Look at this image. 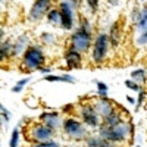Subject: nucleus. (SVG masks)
Here are the masks:
<instances>
[{
  "label": "nucleus",
  "mask_w": 147,
  "mask_h": 147,
  "mask_svg": "<svg viewBox=\"0 0 147 147\" xmlns=\"http://www.w3.org/2000/svg\"><path fill=\"white\" fill-rule=\"evenodd\" d=\"M46 65V55L38 46H30L21 59V68L25 72L41 71Z\"/></svg>",
  "instance_id": "nucleus-1"
},
{
  "label": "nucleus",
  "mask_w": 147,
  "mask_h": 147,
  "mask_svg": "<svg viewBox=\"0 0 147 147\" xmlns=\"http://www.w3.org/2000/svg\"><path fill=\"white\" fill-rule=\"evenodd\" d=\"M99 136L112 144L124 143L129 136V122L122 121L121 124L113 125V127H107V125L102 124L99 127Z\"/></svg>",
  "instance_id": "nucleus-2"
},
{
  "label": "nucleus",
  "mask_w": 147,
  "mask_h": 147,
  "mask_svg": "<svg viewBox=\"0 0 147 147\" xmlns=\"http://www.w3.org/2000/svg\"><path fill=\"white\" fill-rule=\"evenodd\" d=\"M110 38H109V34L106 32H99L94 38L93 43V49H91V60L94 63H103L107 53H109V49H110Z\"/></svg>",
  "instance_id": "nucleus-3"
},
{
  "label": "nucleus",
  "mask_w": 147,
  "mask_h": 147,
  "mask_svg": "<svg viewBox=\"0 0 147 147\" xmlns=\"http://www.w3.org/2000/svg\"><path fill=\"white\" fill-rule=\"evenodd\" d=\"M93 46V37L90 31H85L78 28L77 31H74L71 38H69V47L77 50L80 53H87L90 50V47Z\"/></svg>",
  "instance_id": "nucleus-4"
},
{
  "label": "nucleus",
  "mask_w": 147,
  "mask_h": 147,
  "mask_svg": "<svg viewBox=\"0 0 147 147\" xmlns=\"http://www.w3.org/2000/svg\"><path fill=\"white\" fill-rule=\"evenodd\" d=\"M63 132L66 134L68 137L74 138V140H85L88 137V132H87V128H85L84 122L75 119V118H66L63 121V127H62Z\"/></svg>",
  "instance_id": "nucleus-5"
},
{
  "label": "nucleus",
  "mask_w": 147,
  "mask_h": 147,
  "mask_svg": "<svg viewBox=\"0 0 147 147\" xmlns=\"http://www.w3.org/2000/svg\"><path fill=\"white\" fill-rule=\"evenodd\" d=\"M78 113H80V118L84 122V125H87L90 128H99L102 125V121H100L102 118H100L99 112L96 110L94 105H91V103L81 105Z\"/></svg>",
  "instance_id": "nucleus-6"
},
{
  "label": "nucleus",
  "mask_w": 147,
  "mask_h": 147,
  "mask_svg": "<svg viewBox=\"0 0 147 147\" xmlns=\"http://www.w3.org/2000/svg\"><path fill=\"white\" fill-rule=\"evenodd\" d=\"M52 3L53 0H35L30 9L28 19L31 22H38L40 19H43L52 10Z\"/></svg>",
  "instance_id": "nucleus-7"
},
{
  "label": "nucleus",
  "mask_w": 147,
  "mask_h": 147,
  "mask_svg": "<svg viewBox=\"0 0 147 147\" xmlns=\"http://www.w3.org/2000/svg\"><path fill=\"white\" fill-rule=\"evenodd\" d=\"M53 132H55L53 129H50L49 127H46L43 122H40V124L31 125L28 136H30V138L34 143H44V141H50L52 140Z\"/></svg>",
  "instance_id": "nucleus-8"
},
{
  "label": "nucleus",
  "mask_w": 147,
  "mask_h": 147,
  "mask_svg": "<svg viewBox=\"0 0 147 147\" xmlns=\"http://www.w3.org/2000/svg\"><path fill=\"white\" fill-rule=\"evenodd\" d=\"M59 12H60V16H62V28L66 31H71L74 27V6L68 2V0H62L59 3Z\"/></svg>",
  "instance_id": "nucleus-9"
},
{
  "label": "nucleus",
  "mask_w": 147,
  "mask_h": 147,
  "mask_svg": "<svg viewBox=\"0 0 147 147\" xmlns=\"http://www.w3.org/2000/svg\"><path fill=\"white\" fill-rule=\"evenodd\" d=\"M40 121L43 122V124L46 127H49L50 129L56 131L59 128H62L63 127V121L62 116H60L59 112H56V110H52V112H43L40 115Z\"/></svg>",
  "instance_id": "nucleus-10"
},
{
  "label": "nucleus",
  "mask_w": 147,
  "mask_h": 147,
  "mask_svg": "<svg viewBox=\"0 0 147 147\" xmlns=\"http://www.w3.org/2000/svg\"><path fill=\"white\" fill-rule=\"evenodd\" d=\"M131 21L136 24V28L140 32L147 31V7H137L132 10Z\"/></svg>",
  "instance_id": "nucleus-11"
},
{
  "label": "nucleus",
  "mask_w": 147,
  "mask_h": 147,
  "mask_svg": "<svg viewBox=\"0 0 147 147\" xmlns=\"http://www.w3.org/2000/svg\"><path fill=\"white\" fill-rule=\"evenodd\" d=\"M94 107H96L97 112H99L102 121H103L105 118H107L109 115H112L115 110H116L115 103L110 102V99H107V97H100V99L94 103Z\"/></svg>",
  "instance_id": "nucleus-12"
},
{
  "label": "nucleus",
  "mask_w": 147,
  "mask_h": 147,
  "mask_svg": "<svg viewBox=\"0 0 147 147\" xmlns=\"http://www.w3.org/2000/svg\"><path fill=\"white\" fill-rule=\"evenodd\" d=\"M65 62L68 65V68H80L82 65V53L74 50V49H68L65 52Z\"/></svg>",
  "instance_id": "nucleus-13"
},
{
  "label": "nucleus",
  "mask_w": 147,
  "mask_h": 147,
  "mask_svg": "<svg viewBox=\"0 0 147 147\" xmlns=\"http://www.w3.org/2000/svg\"><path fill=\"white\" fill-rule=\"evenodd\" d=\"M28 44H30V37L27 34L19 35L18 38L13 41V57L24 56V53H25L28 50V47H30Z\"/></svg>",
  "instance_id": "nucleus-14"
},
{
  "label": "nucleus",
  "mask_w": 147,
  "mask_h": 147,
  "mask_svg": "<svg viewBox=\"0 0 147 147\" xmlns=\"http://www.w3.org/2000/svg\"><path fill=\"white\" fill-rule=\"evenodd\" d=\"M12 57H13V43L9 40H3L2 46H0V60L5 63Z\"/></svg>",
  "instance_id": "nucleus-15"
},
{
  "label": "nucleus",
  "mask_w": 147,
  "mask_h": 147,
  "mask_svg": "<svg viewBox=\"0 0 147 147\" xmlns=\"http://www.w3.org/2000/svg\"><path fill=\"white\" fill-rule=\"evenodd\" d=\"M121 22H113L112 27H110V31H109V38H110V44L112 47H118L119 46V41H121Z\"/></svg>",
  "instance_id": "nucleus-16"
},
{
  "label": "nucleus",
  "mask_w": 147,
  "mask_h": 147,
  "mask_svg": "<svg viewBox=\"0 0 147 147\" xmlns=\"http://www.w3.org/2000/svg\"><path fill=\"white\" fill-rule=\"evenodd\" d=\"M85 144L87 147H113L112 143H109L100 136H88L85 138Z\"/></svg>",
  "instance_id": "nucleus-17"
},
{
  "label": "nucleus",
  "mask_w": 147,
  "mask_h": 147,
  "mask_svg": "<svg viewBox=\"0 0 147 147\" xmlns=\"http://www.w3.org/2000/svg\"><path fill=\"white\" fill-rule=\"evenodd\" d=\"M44 81H49V82H68V84H74L75 82V78L68 75V74H63V75H46L43 77Z\"/></svg>",
  "instance_id": "nucleus-18"
},
{
  "label": "nucleus",
  "mask_w": 147,
  "mask_h": 147,
  "mask_svg": "<svg viewBox=\"0 0 147 147\" xmlns=\"http://www.w3.org/2000/svg\"><path fill=\"white\" fill-rule=\"evenodd\" d=\"M47 22L55 27H62V16H60L59 9H52L47 13Z\"/></svg>",
  "instance_id": "nucleus-19"
},
{
  "label": "nucleus",
  "mask_w": 147,
  "mask_h": 147,
  "mask_svg": "<svg viewBox=\"0 0 147 147\" xmlns=\"http://www.w3.org/2000/svg\"><path fill=\"white\" fill-rule=\"evenodd\" d=\"M122 121H124V118H122L121 112L115 110V112H113L112 115H109L107 118H105V119L102 121V124H105V125H107V127H113V125H118V124H121Z\"/></svg>",
  "instance_id": "nucleus-20"
},
{
  "label": "nucleus",
  "mask_w": 147,
  "mask_h": 147,
  "mask_svg": "<svg viewBox=\"0 0 147 147\" xmlns=\"http://www.w3.org/2000/svg\"><path fill=\"white\" fill-rule=\"evenodd\" d=\"M129 78H131L132 81H136L137 84H146V81H147V75H146V71H144L143 68L134 69V71L131 72Z\"/></svg>",
  "instance_id": "nucleus-21"
},
{
  "label": "nucleus",
  "mask_w": 147,
  "mask_h": 147,
  "mask_svg": "<svg viewBox=\"0 0 147 147\" xmlns=\"http://www.w3.org/2000/svg\"><path fill=\"white\" fill-rule=\"evenodd\" d=\"M41 41L47 46H55L57 38H56V35L53 32H43L41 34Z\"/></svg>",
  "instance_id": "nucleus-22"
},
{
  "label": "nucleus",
  "mask_w": 147,
  "mask_h": 147,
  "mask_svg": "<svg viewBox=\"0 0 147 147\" xmlns=\"http://www.w3.org/2000/svg\"><path fill=\"white\" fill-rule=\"evenodd\" d=\"M9 147H19V128H13V131H12Z\"/></svg>",
  "instance_id": "nucleus-23"
},
{
  "label": "nucleus",
  "mask_w": 147,
  "mask_h": 147,
  "mask_svg": "<svg viewBox=\"0 0 147 147\" xmlns=\"http://www.w3.org/2000/svg\"><path fill=\"white\" fill-rule=\"evenodd\" d=\"M30 77H25V78H22V80H19L15 85H13V88H12V91H13V93H19V91H22V88L24 87H25V85L30 82Z\"/></svg>",
  "instance_id": "nucleus-24"
},
{
  "label": "nucleus",
  "mask_w": 147,
  "mask_h": 147,
  "mask_svg": "<svg viewBox=\"0 0 147 147\" xmlns=\"http://www.w3.org/2000/svg\"><path fill=\"white\" fill-rule=\"evenodd\" d=\"M96 85H97V93H99V96L100 97H107V91H109L107 84H105L102 81H97Z\"/></svg>",
  "instance_id": "nucleus-25"
},
{
  "label": "nucleus",
  "mask_w": 147,
  "mask_h": 147,
  "mask_svg": "<svg viewBox=\"0 0 147 147\" xmlns=\"http://www.w3.org/2000/svg\"><path fill=\"white\" fill-rule=\"evenodd\" d=\"M80 28H81V30H85V31H90V32H91V30H93L90 21L85 18V16H81V18H80Z\"/></svg>",
  "instance_id": "nucleus-26"
},
{
  "label": "nucleus",
  "mask_w": 147,
  "mask_h": 147,
  "mask_svg": "<svg viewBox=\"0 0 147 147\" xmlns=\"http://www.w3.org/2000/svg\"><path fill=\"white\" fill-rule=\"evenodd\" d=\"M0 110H2V112H0V115H2V119H3V124H5V127L9 124V121H10V112H9V110L2 105V106H0Z\"/></svg>",
  "instance_id": "nucleus-27"
},
{
  "label": "nucleus",
  "mask_w": 147,
  "mask_h": 147,
  "mask_svg": "<svg viewBox=\"0 0 147 147\" xmlns=\"http://www.w3.org/2000/svg\"><path fill=\"white\" fill-rule=\"evenodd\" d=\"M31 147H60V144L57 141L50 140V141H44V143H34Z\"/></svg>",
  "instance_id": "nucleus-28"
},
{
  "label": "nucleus",
  "mask_w": 147,
  "mask_h": 147,
  "mask_svg": "<svg viewBox=\"0 0 147 147\" xmlns=\"http://www.w3.org/2000/svg\"><path fill=\"white\" fill-rule=\"evenodd\" d=\"M125 85H127V88H129V90H132V91H140V90H141V85L137 84L136 81H132L131 78L125 81Z\"/></svg>",
  "instance_id": "nucleus-29"
},
{
  "label": "nucleus",
  "mask_w": 147,
  "mask_h": 147,
  "mask_svg": "<svg viewBox=\"0 0 147 147\" xmlns=\"http://www.w3.org/2000/svg\"><path fill=\"white\" fill-rule=\"evenodd\" d=\"M137 46H147V31H143L137 37Z\"/></svg>",
  "instance_id": "nucleus-30"
},
{
  "label": "nucleus",
  "mask_w": 147,
  "mask_h": 147,
  "mask_svg": "<svg viewBox=\"0 0 147 147\" xmlns=\"http://www.w3.org/2000/svg\"><path fill=\"white\" fill-rule=\"evenodd\" d=\"M90 7V10L93 12V13H96L97 10H99V0H85Z\"/></svg>",
  "instance_id": "nucleus-31"
},
{
  "label": "nucleus",
  "mask_w": 147,
  "mask_h": 147,
  "mask_svg": "<svg viewBox=\"0 0 147 147\" xmlns=\"http://www.w3.org/2000/svg\"><path fill=\"white\" fill-rule=\"evenodd\" d=\"M144 100H146V90H144V87H141V90L138 91V100H137V109L144 103Z\"/></svg>",
  "instance_id": "nucleus-32"
},
{
  "label": "nucleus",
  "mask_w": 147,
  "mask_h": 147,
  "mask_svg": "<svg viewBox=\"0 0 147 147\" xmlns=\"http://www.w3.org/2000/svg\"><path fill=\"white\" fill-rule=\"evenodd\" d=\"M74 109H75V106H74V105H65V106L62 107V112H63V113H72Z\"/></svg>",
  "instance_id": "nucleus-33"
},
{
  "label": "nucleus",
  "mask_w": 147,
  "mask_h": 147,
  "mask_svg": "<svg viewBox=\"0 0 147 147\" xmlns=\"http://www.w3.org/2000/svg\"><path fill=\"white\" fill-rule=\"evenodd\" d=\"M129 138H131V143L134 141V124L129 122Z\"/></svg>",
  "instance_id": "nucleus-34"
},
{
  "label": "nucleus",
  "mask_w": 147,
  "mask_h": 147,
  "mask_svg": "<svg viewBox=\"0 0 147 147\" xmlns=\"http://www.w3.org/2000/svg\"><path fill=\"white\" fill-rule=\"evenodd\" d=\"M68 2L74 6V9H78L80 7V0H68Z\"/></svg>",
  "instance_id": "nucleus-35"
},
{
  "label": "nucleus",
  "mask_w": 147,
  "mask_h": 147,
  "mask_svg": "<svg viewBox=\"0 0 147 147\" xmlns=\"http://www.w3.org/2000/svg\"><path fill=\"white\" fill-rule=\"evenodd\" d=\"M41 72L46 74V75H50V68H46V66H44V68L41 69Z\"/></svg>",
  "instance_id": "nucleus-36"
},
{
  "label": "nucleus",
  "mask_w": 147,
  "mask_h": 147,
  "mask_svg": "<svg viewBox=\"0 0 147 147\" xmlns=\"http://www.w3.org/2000/svg\"><path fill=\"white\" fill-rule=\"evenodd\" d=\"M107 2L110 3V6H116L119 3V0H107Z\"/></svg>",
  "instance_id": "nucleus-37"
},
{
  "label": "nucleus",
  "mask_w": 147,
  "mask_h": 147,
  "mask_svg": "<svg viewBox=\"0 0 147 147\" xmlns=\"http://www.w3.org/2000/svg\"><path fill=\"white\" fill-rule=\"evenodd\" d=\"M127 100H128L129 103H134V102H136V100H134V99H132V97H131V96H128V97H127Z\"/></svg>",
  "instance_id": "nucleus-38"
},
{
  "label": "nucleus",
  "mask_w": 147,
  "mask_h": 147,
  "mask_svg": "<svg viewBox=\"0 0 147 147\" xmlns=\"http://www.w3.org/2000/svg\"><path fill=\"white\" fill-rule=\"evenodd\" d=\"M66 147H74V146H66Z\"/></svg>",
  "instance_id": "nucleus-39"
}]
</instances>
